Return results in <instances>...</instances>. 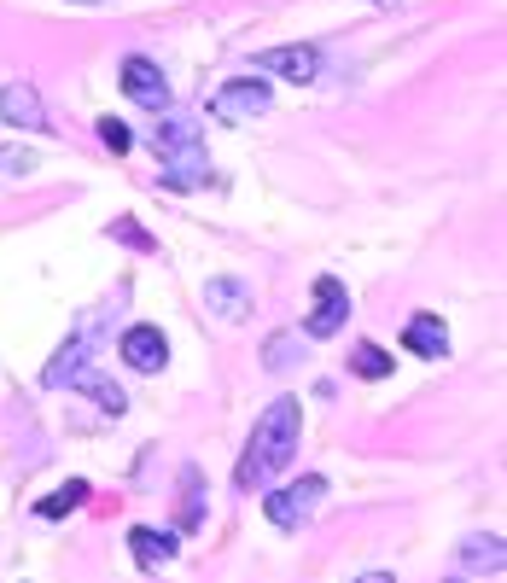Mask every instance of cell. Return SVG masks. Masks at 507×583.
<instances>
[{"mask_svg": "<svg viewBox=\"0 0 507 583\" xmlns=\"http://www.w3.org/2000/svg\"><path fill=\"white\" fill-rule=\"evenodd\" d=\"M0 117H6L12 129H47L41 94H35L30 82H6V88H0Z\"/></svg>", "mask_w": 507, "mask_h": 583, "instance_id": "cell-9", "label": "cell"}, {"mask_svg": "<svg viewBox=\"0 0 507 583\" xmlns=\"http://www.w3.org/2000/svg\"><path fill=\"white\" fill-rule=\"evenodd\" d=\"M298 432H304V414H298V403L292 397H274L269 409H263V420L251 426V444H245V455H239L234 467V490H269V479L292 461V449H298Z\"/></svg>", "mask_w": 507, "mask_h": 583, "instance_id": "cell-1", "label": "cell"}, {"mask_svg": "<svg viewBox=\"0 0 507 583\" xmlns=\"http://www.w3.org/2000/svg\"><path fill=\"white\" fill-rule=\"evenodd\" d=\"M204 304L216 309L222 321H239V315H245V304H251V286H245V280L216 275V280H204Z\"/></svg>", "mask_w": 507, "mask_h": 583, "instance_id": "cell-12", "label": "cell"}, {"mask_svg": "<svg viewBox=\"0 0 507 583\" xmlns=\"http://www.w3.org/2000/svg\"><path fill=\"white\" fill-rule=\"evenodd\" d=\"M123 362H129L135 374H158L169 362V339L158 327H129V333H123Z\"/></svg>", "mask_w": 507, "mask_h": 583, "instance_id": "cell-7", "label": "cell"}, {"mask_svg": "<svg viewBox=\"0 0 507 583\" xmlns=\"http://www.w3.org/2000/svg\"><path fill=\"white\" fill-rule=\"evenodd\" d=\"M88 356H94V339H88V333H76V339H70L65 350L41 368V385H53V391H59V385H76V374L88 368Z\"/></svg>", "mask_w": 507, "mask_h": 583, "instance_id": "cell-10", "label": "cell"}, {"mask_svg": "<svg viewBox=\"0 0 507 583\" xmlns=\"http://www.w3.org/2000/svg\"><path fill=\"white\" fill-rule=\"evenodd\" d=\"M502 537H484V543H467V549H461V566H467V572H502Z\"/></svg>", "mask_w": 507, "mask_h": 583, "instance_id": "cell-16", "label": "cell"}, {"mask_svg": "<svg viewBox=\"0 0 507 583\" xmlns=\"http://www.w3.org/2000/svg\"><path fill=\"white\" fill-rule=\"evenodd\" d=\"M257 70H274V76H286V82H315V70H321V53L315 47H269V53H257Z\"/></svg>", "mask_w": 507, "mask_h": 583, "instance_id": "cell-8", "label": "cell"}, {"mask_svg": "<svg viewBox=\"0 0 507 583\" xmlns=\"http://www.w3.org/2000/svg\"><path fill=\"white\" fill-rule=\"evenodd\" d=\"M82 502H88V484H82V479H70L65 490L41 496V502H35V514H41V519H65V514H76Z\"/></svg>", "mask_w": 507, "mask_h": 583, "instance_id": "cell-14", "label": "cell"}, {"mask_svg": "<svg viewBox=\"0 0 507 583\" xmlns=\"http://www.w3.org/2000/svg\"><path fill=\"white\" fill-rule=\"evenodd\" d=\"M344 315H350V292H344V280L321 275V280H315V309H309L304 333H309V339H333L338 327H344Z\"/></svg>", "mask_w": 507, "mask_h": 583, "instance_id": "cell-4", "label": "cell"}, {"mask_svg": "<svg viewBox=\"0 0 507 583\" xmlns=\"http://www.w3.org/2000/svg\"><path fill=\"white\" fill-rule=\"evenodd\" d=\"M82 6H94V0H82Z\"/></svg>", "mask_w": 507, "mask_h": 583, "instance_id": "cell-23", "label": "cell"}, {"mask_svg": "<svg viewBox=\"0 0 507 583\" xmlns=\"http://www.w3.org/2000/svg\"><path fill=\"white\" fill-rule=\"evenodd\" d=\"M216 117H228V123H245V117H263L269 111V82L263 76H234L222 94H216V105H210Z\"/></svg>", "mask_w": 507, "mask_h": 583, "instance_id": "cell-5", "label": "cell"}, {"mask_svg": "<svg viewBox=\"0 0 507 583\" xmlns=\"http://www.w3.org/2000/svg\"><path fill=\"white\" fill-rule=\"evenodd\" d=\"M100 140L111 146V152H129V146H135V135H129L123 117H100Z\"/></svg>", "mask_w": 507, "mask_h": 583, "instance_id": "cell-20", "label": "cell"}, {"mask_svg": "<svg viewBox=\"0 0 507 583\" xmlns=\"http://www.w3.org/2000/svg\"><path fill=\"white\" fill-rule=\"evenodd\" d=\"M199 519H204V473L199 467H187V473H181V525L193 531Z\"/></svg>", "mask_w": 507, "mask_h": 583, "instance_id": "cell-17", "label": "cell"}, {"mask_svg": "<svg viewBox=\"0 0 507 583\" xmlns=\"http://www.w3.org/2000/svg\"><path fill=\"white\" fill-rule=\"evenodd\" d=\"M403 344L414 356H443V350H449V327H443L438 315H414L403 327Z\"/></svg>", "mask_w": 507, "mask_h": 583, "instance_id": "cell-13", "label": "cell"}, {"mask_svg": "<svg viewBox=\"0 0 507 583\" xmlns=\"http://www.w3.org/2000/svg\"><path fill=\"white\" fill-rule=\"evenodd\" d=\"M111 240L135 245V251H158V245H152V234H140V228L129 222V216H123V222H111Z\"/></svg>", "mask_w": 507, "mask_h": 583, "instance_id": "cell-22", "label": "cell"}, {"mask_svg": "<svg viewBox=\"0 0 507 583\" xmlns=\"http://www.w3.org/2000/svg\"><path fill=\"white\" fill-rule=\"evenodd\" d=\"M123 94H129L135 105H146V111H164L169 105V82H164V70L152 65V59L129 53V59H123Z\"/></svg>", "mask_w": 507, "mask_h": 583, "instance_id": "cell-6", "label": "cell"}, {"mask_svg": "<svg viewBox=\"0 0 507 583\" xmlns=\"http://www.w3.org/2000/svg\"><path fill=\"white\" fill-rule=\"evenodd\" d=\"M76 385H82V391H88V397H94V403H100L105 414H123V409H129V397H123V385H111V379L88 374V368L76 374Z\"/></svg>", "mask_w": 507, "mask_h": 583, "instance_id": "cell-15", "label": "cell"}, {"mask_svg": "<svg viewBox=\"0 0 507 583\" xmlns=\"http://www.w3.org/2000/svg\"><path fill=\"white\" fill-rule=\"evenodd\" d=\"M321 496H327V479H321V473H304V479L286 484V490H269V519L280 531H298V525H309V514L321 508Z\"/></svg>", "mask_w": 507, "mask_h": 583, "instance_id": "cell-3", "label": "cell"}, {"mask_svg": "<svg viewBox=\"0 0 507 583\" xmlns=\"http://www.w3.org/2000/svg\"><path fill=\"white\" fill-rule=\"evenodd\" d=\"M292 356H298V333H274L269 350H263V362H269V368H292Z\"/></svg>", "mask_w": 507, "mask_h": 583, "instance_id": "cell-19", "label": "cell"}, {"mask_svg": "<svg viewBox=\"0 0 507 583\" xmlns=\"http://www.w3.org/2000/svg\"><path fill=\"white\" fill-rule=\"evenodd\" d=\"M129 549H135L140 572H158V566L175 560V537H169V531H152V525H135V531H129Z\"/></svg>", "mask_w": 507, "mask_h": 583, "instance_id": "cell-11", "label": "cell"}, {"mask_svg": "<svg viewBox=\"0 0 507 583\" xmlns=\"http://www.w3.org/2000/svg\"><path fill=\"white\" fill-rule=\"evenodd\" d=\"M30 170H35L30 152H0V181H24Z\"/></svg>", "mask_w": 507, "mask_h": 583, "instance_id": "cell-21", "label": "cell"}, {"mask_svg": "<svg viewBox=\"0 0 507 583\" xmlns=\"http://www.w3.org/2000/svg\"><path fill=\"white\" fill-rule=\"evenodd\" d=\"M350 368H356V379H385L391 374V356H385L379 344H356V350H350Z\"/></svg>", "mask_w": 507, "mask_h": 583, "instance_id": "cell-18", "label": "cell"}, {"mask_svg": "<svg viewBox=\"0 0 507 583\" xmlns=\"http://www.w3.org/2000/svg\"><path fill=\"white\" fill-rule=\"evenodd\" d=\"M158 158H164V181L169 187H204L210 175V152L193 117H164L158 123Z\"/></svg>", "mask_w": 507, "mask_h": 583, "instance_id": "cell-2", "label": "cell"}]
</instances>
